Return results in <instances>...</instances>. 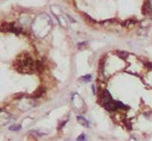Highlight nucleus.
Segmentation results:
<instances>
[{
	"label": "nucleus",
	"instance_id": "obj_1",
	"mask_svg": "<svg viewBox=\"0 0 152 141\" xmlns=\"http://www.w3.org/2000/svg\"><path fill=\"white\" fill-rule=\"evenodd\" d=\"M15 68L21 74H32L36 68V62L27 54H22L15 61Z\"/></svg>",
	"mask_w": 152,
	"mask_h": 141
},
{
	"label": "nucleus",
	"instance_id": "obj_3",
	"mask_svg": "<svg viewBox=\"0 0 152 141\" xmlns=\"http://www.w3.org/2000/svg\"><path fill=\"white\" fill-rule=\"evenodd\" d=\"M111 101H113V99H111V95L109 93V91H108V90H103L101 92V95H100V102H101V103L103 104L104 106H105L108 103L111 102Z\"/></svg>",
	"mask_w": 152,
	"mask_h": 141
},
{
	"label": "nucleus",
	"instance_id": "obj_2",
	"mask_svg": "<svg viewBox=\"0 0 152 141\" xmlns=\"http://www.w3.org/2000/svg\"><path fill=\"white\" fill-rule=\"evenodd\" d=\"M1 30L3 31H10V32H14V33L19 34L20 33V28L15 27L13 24H3L1 26Z\"/></svg>",
	"mask_w": 152,
	"mask_h": 141
},
{
	"label": "nucleus",
	"instance_id": "obj_5",
	"mask_svg": "<svg viewBox=\"0 0 152 141\" xmlns=\"http://www.w3.org/2000/svg\"><path fill=\"white\" fill-rule=\"evenodd\" d=\"M77 119H78V123H81V125L85 126V127H89V122H88L87 120H86L84 118H83V117H81V116H78Z\"/></svg>",
	"mask_w": 152,
	"mask_h": 141
},
{
	"label": "nucleus",
	"instance_id": "obj_6",
	"mask_svg": "<svg viewBox=\"0 0 152 141\" xmlns=\"http://www.w3.org/2000/svg\"><path fill=\"white\" fill-rule=\"evenodd\" d=\"M43 92H45V88H39V90H37L34 93V95H35V97H40V96H41Z\"/></svg>",
	"mask_w": 152,
	"mask_h": 141
},
{
	"label": "nucleus",
	"instance_id": "obj_7",
	"mask_svg": "<svg viewBox=\"0 0 152 141\" xmlns=\"http://www.w3.org/2000/svg\"><path fill=\"white\" fill-rule=\"evenodd\" d=\"M20 129H21V126L20 125H13V126L10 127V130H11V131H19Z\"/></svg>",
	"mask_w": 152,
	"mask_h": 141
},
{
	"label": "nucleus",
	"instance_id": "obj_4",
	"mask_svg": "<svg viewBox=\"0 0 152 141\" xmlns=\"http://www.w3.org/2000/svg\"><path fill=\"white\" fill-rule=\"evenodd\" d=\"M143 13H144V14H151L152 13V8H151L149 1L145 3V5H144V8H143Z\"/></svg>",
	"mask_w": 152,
	"mask_h": 141
},
{
	"label": "nucleus",
	"instance_id": "obj_8",
	"mask_svg": "<svg viewBox=\"0 0 152 141\" xmlns=\"http://www.w3.org/2000/svg\"><path fill=\"white\" fill-rule=\"evenodd\" d=\"M84 138H85L84 135H81L79 136V138H78V141H83V139H84Z\"/></svg>",
	"mask_w": 152,
	"mask_h": 141
}]
</instances>
